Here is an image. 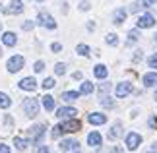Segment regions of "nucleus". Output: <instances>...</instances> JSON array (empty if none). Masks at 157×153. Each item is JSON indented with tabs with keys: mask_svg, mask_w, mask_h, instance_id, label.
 <instances>
[{
	"mask_svg": "<svg viewBox=\"0 0 157 153\" xmlns=\"http://www.w3.org/2000/svg\"><path fill=\"white\" fill-rule=\"evenodd\" d=\"M60 134H62V128H60V126H54V128H52V138H54V140L60 138Z\"/></svg>",
	"mask_w": 157,
	"mask_h": 153,
	"instance_id": "7c9ffc66",
	"label": "nucleus"
},
{
	"mask_svg": "<svg viewBox=\"0 0 157 153\" xmlns=\"http://www.w3.org/2000/svg\"><path fill=\"white\" fill-rule=\"evenodd\" d=\"M140 8H142V6H140V4H138V2H134V4H132V6H130V12H132V14H136V12H138V10H140Z\"/></svg>",
	"mask_w": 157,
	"mask_h": 153,
	"instance_id": "c9c22d12",
	"label": "nucleus"
},
{
	"mask_svg": "<svg viewBox=\"0 0 157 153\" xmlns=\"http://www.w3.org/2000/svg\"><path fill=\"white\" fill-rule=\"evenodd\" d=\"M52 52H60V51H62V45H60V43H52Z\"/></svg>",
	"mask_w": 157,
	"mask_h": 153,
	"instance_id": "f704fd0d",
	"label": "nucleus"
},
{
	"mask_svg": "<svg viewBox=\"0 0 157 153\" xmlns=\"http://www.w3.org/2000/svg\"><path fill=\"white\" fill-rule=\"evenodd\" d=\"M91 91H93V83L91 82H83L82 83V87H80V93L82 95H89Z\"/></svg>",
	"mask_w": 157,
	"mask_h": 153,
	"instance_id": "412c9836",
	"label": "nucleus"
},
{
	"mask_svg": "<svg viewBox=\"0 0 157 153\" xmlns=\"http://www.w3.org/2000/svg\"><path fill=\"white\" fill-rule=\"evenodd\" d=\"M80 10H82V12H86V10H89V2H87V0H83V2L80 4Z\"/></svg>",
	"mask_w": 157,
	"mask_h": 153,
	"instance_id": "e433bc0d",
	"label": "nucleus"
},
{
	"mask_svg": "<svg viewBox=\"0 0 157 153\" xmlns=\"http://www.w3.org/2000/svg\"><path fill=\"white\" fill-rule=\"evenodd\" d=\"M144 85H146V87L157 85V74H155V72H149V74L144 76Z\"/></svg>",
	"mask_w": 157,
	"mask_h": 153,
	"instance_id": "2eb2a0df",
	"label": "nucleus"
},
{
	"mask_svg": "<svg viewBox=\"0 0 157 153\" xmlns=\"http://www.w3.org/2000/svg\"><path fill=\"white\" fill-rule=\"evenodd\" d=\"M14 145H16L20 151H23V149L29 145V142H27V140H23V138H14Z\"/></svg>",
	"mask_w": 157,
	"mask_h": 153,
	"instance_id": "4be33fe9",
	"label": "nucleus"
},
{
	"mask_svg": "<svg viewBox=\"0 0 157 153\" xmlns=\"http://www.w3.org/2000/svg\"><path fill=\"white\" fill-rule=\"evenodd\" d=\"M33 27H35V23H33V21H25V23H23V31H31Z\"/></svg>",
	"mask_w": 157,
	"mask_h": 153,
	"instance_id": "72a5a7b5",
	"label": "nucleus"
},
{
	"mask_svg": "<svg viewBox=\"0 0 157 153\" xmlns=\"http://www.w3.org/2000/svg\"><path fill=\"white\" fill-rule=\"evenodd\" d=\"M105 41L109 43V45H113V47H114V45H118V37H117V35H114V33H109Z\"/></svg>",
	"mask_w": 157,
	"mask_h": 153,
	"instance_id": "bb28decb",
	"label": "nucleus"
},
{
	"mask_svg": "<svg viewBox=\"0 0 157 153\" xmlns=\"http://www.w3.org/2000/svg\"><path fill=\"white\" fill-rule=\"evenodd\" d=\"M0 29H2V21H0Z\"/></svg>",
	"mask_w": 157,
	"mask_h": 153,
	"instance_id": "de8ad7c7",
	"label": "nucleus"
},
{
	"mask_svg": "<svg viewBox=\"0 0 157 153\" xmlns=\"http://www.w3.org/2000/svg\"><path fill=\"white\" fill-rule=\"evenodd\" d=\"M76 114H78V111H76V109H72V107H62V109H58V111H56L58 118H74Z\"/></svg>",
	"mask_w": 157,
	"mask_h": 153,
	"instance_id": "f8f14e48",
	"label": "nucleus"
},
{
	"mask_svg": "<svg viewBox=\"0 0 157 153\" xmlns=\"http://www.w3.org/2000/svg\"><path fill=\"white\" fill-rule=\"evenodd\" d=\"M78 143L76 140H62V142H60V153H68V151H74V149H78Z\"/></svg>",
	"mask_w": 157,
	"mask_h": 153,
	"instance_id": "1a4fd4ad",
	"label": "nucleus"
},
{
	"mask_svg": "<svg viewBox=\"0 0 157 153\" xmlns=\"http://www.w3.org/2000/svg\"><path fill=\"white\" fill-rule=\"evenodd\" d=\"M39 23H41V25H45L47 29H54V27H56V21H54L52 16L47 14V12H41V14H39Z\"/></svg>",
	"mask_w": 157,
	"mask_h": 153,
	"instance_id": "423d86ee",
	"label": "nucleus"
},
{
	"mask_svg": "<svg viewBox=\"0 0 157 153\" xmlns=\"http://www.w3.org/2000/svg\"><path fill=\"white\" fill-rule=\"evenodd\" d=\"M114 93H117L118 99H122V97L130 95V93H132V83H128V82L118 83V85H117V89H114Z\"/></svg>",
	"mask_w": 157,
	"mask_h": 153,
	"instance_id": "0eeeda50",
	"label": "nucleus"
},
{
	"mask_svg": "<svg viewBox=\"0 0 157 153\" xmlns=\"http://www.w3.org/2000/svg\"><path fill=\"white\" fill-rule=\"evenodd\" d=\"M0 56H2V48H0Z\"/></svg>",
	"mask_w": 157,
	"mask_h": 153,
	"instance_id": "49530a36",
	"label": "nucleus"
},
{
	"mask_svg": "<svg viewBox=\"0 0 157 153\" xmlns=\"http://www.w3.org/2000/svg\"><path fill=\"white\" fill-rule=\"evenodd\" d=\"M111 153H122V149H120V147H114V149H113Z\"/></svg>",
	"mask_w": 157,
	"mask_h": 153,
	"instance_id": "79ce46f5",
	"label": "nucleus"
},
{
	"mask_svg": "<svg viewBox=\"0 0 157 153\" xmlns=\"http://www.w3.org/2000/svg\"><path fill=\"white\" fill-rule=\"evenodd\" d=\"M136 25H138V29L153 27V25H155V17H153L151 14H144V16H140V20L136 21Z\"/></svg>",
	"mask_w": 157,
	"mask_h": 153,
	"instance_id": "20e7f679",
	"label": "nucleus"
},
{
	"mask_svg": "<svg viewBox=\"0 0 157 153\" xmlns=\"http://www.w3.org/2000/svg\"><path fill=\"white\" fill-rule=\"evenodd\" d=\"M107 91H109V83H103V85H101V87H99V93H107Z\"/></svg>",
	"mask_w": 157,
	"mask_h": 153,
	"instance_id": "4c0bfd02",
	"label": "nucleus"
},
{
	"mask_svg": "<svg viewBox=\"0 0 157 153\" xmlns=\"http://www.w3.org/2000/svg\"><path fill=\"white\" fill-rule=\"evenodd\" d=\"M78 91H64L62 93V101H66V103H72V101H76L78 99Z\"/></svg>",
	"mask_w": 157,
	"mask_h": 153,
	"instance_id": "6ab92c4d",
	"label": "nucleus"
},
{
	"mask_svg": "<svg viewBox=\"0 0 157 153\" xmlns=\"http://www.w3.org/2000/svg\"><path fill=\"white\" fill-rule=\"evenodd\" d=\"M37 2H41V0H37Z\"/></svg>",
	"mask_w": 157,
	"mask_h": 153,
	"instance_id": "8fccbe9b",
	"label": "nucleus"
},
{
	"mask_svg": "<svg viewBox=\"0 0 157 153\" xmlns=\"http://www.w3.org/2000/svg\"><path fill=\"white\" fill-rule=\"evenodd\" d=\"M87 120H89V124L99 126V124H105V122H107V116L101 114V113H91V114L87 116Z\"/></svg>",
	"mask_w": 157,
	"mask_h": 153,
	"instance_id": "ddd939ff",
	"label": "nucleus"
},
{
	"mask_svg": "<svg viewBox=\"0 0 157 153\" xmlns=\"http://www.w3.org/2000/svg\"><path fill=\"white\" fill-rule=\"evenodd\" d=\"M0 153H10V147H8V145H0Z\"/></svg>",
	"mask_w": 157,
	"mask_h": 153,
	"instance_id": "ea45409f",
	"label": "nucleus"
},
{
	"mask_svg": "<svg viewBox=\"0 0 157 153\" xmlns=\"http://www.w3.org/2000/svg\"><path fill=\"white\" fill-rule=\"evenodd\" d=\"M155 43H157V33H155Z\"/></svg>",
	"mask_w": 157,
	"mask_h": 153,
	"instance_id": "a18cd8bd",
	"label": "nucleus"
},
{
	"mask_svg": "<svg viewBox=\"0 0 157 153\" xmlns=\"http://www.w3.org/2000/svg\"><path fill=\"white\" fill-rule=\"evenodd\" d=\"M101 103H103V107H109V109L114 107V103H113L111 99H109V97H103V101H101Z\"/></svg>",
	"mask_w": 157,
	"mask_h": 153,
	"instance_id": "473e14b6",
	"label": "nucleus"
},
{
	"mask_svg": "<svg viewBox=\"0 0 157 153\" xmlns=\"http://www.w3.org/2000/svg\"><path fill=\"white\" fill-rule=\"evenodd\" d=\"M4 12H6V14H21V12H23V2H21V0H12L10 6Z\"/></svg>",
	"mask_w": 157,
	"mask_h": 153,
	"instance_id": "9d476101",
	"label": "nucleus"
},
{
	"mask_svg": "<svg viewBox=\"0 0 157 153\" xmlns=\"http://www.w3.org/2000/svg\"><path fill=\"white\" fill-rule=\"evenodd\" d=\"M142 2L146 4V6H151V4H155V0H142Z\"/></svg>",
	"mask_w": 157,
	"mask_h": 153,
	"instance_id": "a19ab883",
	"label": "nucleus"
},
{
	"mask_svg": "<svg viewBox=\"0 0 157 153\" xmlns=\"http://www.w3.org/2000/svg\"><path fill=\"white\" fill-rule=\"evenodd\" d=\"M76 51H78V54H82V56H87V54H89V47L87 45H78Z\"/></svg>",
	"mask_w": 157,
	"mask_h": 153,
	"instance_id": "a878e982",
	"label": "nucleus"
},
{
	"mask_svg": "<svg viewBox=\"0 0 157 153\" xmlns=\"http://www.w3.org/2000/svg\"><path fill=\"white\" fill-rule=\"evenodd\" d=\"M147 64H149V68H155V70H157V52L151 54V56L147 58Z\"/></svg>",
	"mask_w": 157,
	"mask_h": 153,
	"instance_id": "cd10ccee",
	"label": "nucleus"
},
{
	"mask_svg": "<svg viewBox=\"0 0 157 153\" xmlns=\"http://www.w3.org/2000/svg\"><path fill=\"white\" fill-rule=\"evenodd\" d=\"M12 105V99L6 93H0V109H8Z\"/></svg>",
	"mask_w": 157,
	"mask_h": 153,
	"instance_id": "b1692460",
	"label": "nucleus"
},
{
	"mask_svg": "<svg viewBox=\"0 0 157 153\" xmlns=\"http://www.w3.org/2000/svg\"><path fill=\"white\" fill-rule=\"evenodd\" d=\"M2 43L6 47H14L16 45V35L12 33V31H6L4 35H2Z\"/></svg>",
	"mask_w": 157,
	"mask_h": 153,
	"instance_id": "dca6fc26",
	"label": "nucleus"
},
{
	"mask_svg": "<svg viewBox=\"0 0 157 153\" xmlns=\"http://www.w3.org/2000/svg\"><path fill=\"white\" fill-rule=\"evenodd\" d=\"M126 20V12L122 8H118L117 12H114V23H122Z\"/></svg>",
	"mask_w": 157,
	"mask_h": 153,
	"instance_id": "5701e85b",
	"label": "nucleus"
},
{
	"mask_svg": "<svg viewBox=\"0 0 157 153\" xmlns=\"http://www.w3.org/2000/svg\"><path fill=\"white\" fill-rule=\"evenodd\" d=\"M54 74H56V76H64L66 74V64L58 62L56 66H54Z\"/></svg>",
	"mask_w": 157,
	"mask_h": 153,
	"instance_id": "393cba45",
	"label": "nucleus"
},
{
	"mask_svg": "<svg viewBox=\"0 0 157 153\" xmlns=\"http://www.w3.org/2000/svg\"><path fill=\"white\" fill-rule=\"evenodd\" d=\"M35 72H43L45 70V62H41V60H39V62H35V68H33Z\"/></svg>",
	"mask_w": 157,
	"mask_h": 153,
	"instance_id": "2f4dec72",
	"label": "nucleus"
},
{
	"mask_svg": "<svg viewBox=\"0 0 157 153\" xmlns=\"http://www.w3.org/2000/svg\"><path fill=\"white\" fill-rule=\"evenodd\" d=\"M23 111H25L27 116H37L39 114V101L37 99H25L23 101Z\"/></svg>",
	"mask_w": 157,
	"mask_h": 153,
	"instance_id": "f257e3e1",
	"label": "nucleus"
},
{
	"mask_svg": "<svg viewBox=\"0 0 157 153\" xmlns=\"http://www.w3.org/2000/svg\"><path fill=\"white\" fill-rule=\"evenodd\" d=\"M43 87H45V89H52V87H54V79H52V78H47L45 82H43Z\"/></svg>",
	"mask_w": 157,
	"mask_h": 153,
	"instance_id": "c756f323",
	"label": "nucleus"
},
{
	"mask_svg": "<svg viewBox=\"0 0 157 153\" xmlns=\"http://www.w3.org/2000/svg\"><path fill=\"white\" fill-rule=\"evenodd\" d=\"M20 87L23 91H35L37 89V82H35V78H23L20 82Z\"/></svg>",
	"mask_w": 157,
	"mask_h": 153,
	"instance_id": "9b49d317",
	"label": "nucleus"
},
{
	"mask_svg": "<svg viewBox=\"0 0 157 153\" xmlns=\"http://www.w3.org/2000/svg\"><path fill=\"white\" fill-rule=\"evenodd\" d=\"M120 134H122V126H120V124H114L111 128V132H109V138H111V140H117Z\"/></svg>",
	"mask_w": 157,
	"mask_h": 153,
	"instance_id": "aec40b11",
	"label": "nucleus"
},
{
	"mask_svg": "<svg viewBox=\"0 0 157 153\" xmlns=\"http://www.w3.org/2000/svg\"><path fill=\"white\" fill-rule=\"evenodd\" d=\"M153 153H157V143H153V149H151Z\"/></svg>",
	"mask_w": 157,
	"mask_h": 153,
	"instance_id": "37998d69",
	"label": "nucleus"
},
{
	"mask_svg": "<svg viewBox=\"0 0 157 153\" xmlns=\"http://www.w3.org/2000/svg\"><path fill=\"white\" fill-rule=\"evenodd\" d=\"M29 134H31V143H39L41 138H43V134H45V126L43 124L33 126L31 130H29Z\"/></svg>",
	"mask_w": 157,
	"mask_h": 153,
	"instance_id": "6e6552de",
	"label": "nucleus"
},
{
	"mask_svg": "<svg viewBox=\"0 0 157 153\" xmlns=\"http://www.w3.org/2000/svg\"><path fill=\"white\" fill-rule=\"evenodd\" d=\"M43 107H45V111H54V97L45 95L43 97Z\"/></svg>",
	"mask_w": 157,
	"mask_h": 153,
	"instance_id": "a211bd4d",
	"label": "nucleus"
},
{
	"mask_svg": "<svg viewBox=\"0 0 157 153\" xmlns=\"http://www.w3.org/2000/svg\"><path fill=\"white\" fill-rule=\"evenodd\" d=\"M155 101H157V91H155Z\"/></svg>",
	"mask_w": 157,
	"mask_h": 153,
	"instance_id": "c03bdc74",
	"label": "nucleus"
},
{
	"mask_svg": "<svg viewBox=\"0 0 157 153\" xmlns=\"http://www.w3.org/2000/svg\"><path fill=\"white\" fill-rule=\"evenodd\" d=\"M37 153H51V149L47 147V145H41V147H39V151H37Z\"/></svg>",
	"mask_w": 157,
	"mask_h": 153,
	"instance_id": "58836bf2",
	"label": "nucleus"
},
{
	"mask_svg": "<svg viewBox=\"0 0 157 153\" xmlns=\"http://www.w3.org/2000/svg\"><path fill=\"white\" fill-rule=\"evenodd\" d=\"M87 143L91 145V147H99V145H101V134L91 132V134L87 136Z\"/></svg>",
	"mask_w": 157,
	"mask_h": 153,
	"instance_id": "4468645a",
	"label": "nucleus"
},
{
	"mask_svg": "<svg viewBox=\"0 0 157 153\" xmlns=\"http://www.w3.org/2000/svg\"><path fill=\"white\" fill-rule=\"evenodd\" d=\"M146 153H147V151H146ZM149 153H153V151H149Z\"/></svg>",
	"mask_w": 157,
	"mask_h": 153,
	"instance_id": "09e8293b",
	"label": "nucleus"
},
{
	"mask_svg": "<svg viewBox=\"0 0 157 153\" xmlns=\"http://www.w3.org/2000/svg\"><path fill=\"white\" fill-rule=\"evenodd\" d=\"M93 74H95V78H99V79H105V78H107V74H109V70H107V66L99 64V66H95Z\"/></svg>",
	"mask_w": 157,
	"mask_h": 153,
	"instance_id": "f3484780",
	"label": "nucleus"
},
{
	"mask_svg": "<svg viewBox=\"0 0 157 153\" xmlns=\"http://www.w3.org/2000/svg\"><path fill=\"white\" fill-rule=\"evenodd\" d=\"M140 143H142L140 134L130 132L128 136H126V147H128V149H138V147H140Z\"/></svg>",
	"mask_w": 157,
	"mask_h": 153,
	"instance_id": "39448f33",
	"label": "nucleus"
},
{
	"mask_svg": "<svg viewBox=\"0 0 157 153\" xmlns=\"http://www.w3.org/2000/svg\"><path fill=\"white\" fill-rule=\"evenodd\" d=\"M23 56H20V54H16V56H12L8 60V64H6V68H8V72H12V74H16V72H20L23 68Z\"/></svg>",
	"mask_w": 157,
	"mask_h": 153,
	"instance_id": "f03ea898",
	"label": "nucleus"
},
{
	"mask_svg": "<svg viewBox=\"0 0 157 153\" xmlns=\"http://www.w3.org/2000/svg\"><path fill=\"white\" fill-rule=\"evenodd\" d=\"M138 37H140V35H138V31L134 29V31H130L128 33V45H132V43H136L138 41Z\"/></svg>",
	"mask_w": 157,
	"mask_h": 153,
	"instance_id": "c85d7f7f",
	"label": "nucleus"
},
{
	"mask_svg": "<svg viewBox=\"0 0 157 153\" xmlns=\"http://www.w3.org/2000/svg\"><path fill=\"white\" fill-rule=\"evenodd\" d=\"M60 128H62V134H64V132H66V134H70V132H78V130L82 128V124H80V120L70 118V120L62 122V124H60Z\"/></svg>",
	"mask_w": 157,
	"mask_h": 153,
	"instance_id": "7ed1b4c3",
	"label": "nucleus"
}]
</instances>
